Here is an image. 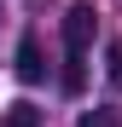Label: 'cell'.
<instances>
[{"label": "cell", "mask_w": 122, "mask_h": 127, "mask_svg": "<svg viewBox=\"0 0 122 127\" xmlns=\"http://www.w3.org/2000/svg\"><path fill=\"white\" fill-rule=\"evenodd\" d=\"M93 35H99V12L87 6V0H76V6L64 12V93H81V81H87L81 58H87Z\"/></svg>", "instance_id": "1"}, {"label": "cell", "mask_w": 122, "mask_h": 127, "mask_svg": "<svg viewBox=\"0 0 122 127\" xmlns=\"http://www.w3.org/2000/svg\"><path fill=\"white\" fill-rule=\"evenodd\" d=\"M17 81H23V87L47 81V58H41V40H35V35L17 40Z\"/></svg>", "instance_id": "2"}, {"label": "cell", "mask_w": 122, "mask_h": 127, "mask_svg": "<svg viewBox=\"0 0 122 127\" xmlns=\"http://www.w3.org/2000/svg\"><path fill=\"white\" fill-rule=\"evenodd\" d=\"M6 127H41V110H35V104H23V98H17L12 110H6Z\"/></svg>", "instance_id": "3"}, {"label": "cell", "mask_w": 122, "mask_h": 127, "mask_svg": "<svg viewBox=\"0 0 122 127\" xmlns=\"http://www.w3.org/2000/svg\"><path fill=\"white\" fill-rule=\"evenodd\" d=\"M81 127H116V116H111V110H87V116H81Z\"/></svg>", "instance_id": "4"}, {"label": "cell", "mask_w": 122, "mask_h": 127, "mask_svg": "<svg viewBox=\"0 0 122 127\" xmlns=\"http://www.w3.org/2000/svg\"><path fill=\"white\" fill-rule=\"evenodd\" d=\"M111 81L122 87V46H111Z\"/></svg>", "instance_id": "5"}]
</instances>
